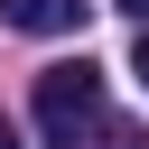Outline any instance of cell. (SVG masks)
<instances>
[{
    "label": "cell",
    "mask_w": 149,
    "mask_h": 149,
    "mask_svg": "<svg viewBox=\"0 0 149 149\" xmlns=\"http://www.w3.org/2000/svg\"><path fill=\"white\" fill-rule=\"evenodd\" d=\"M93 130H102V65H84V56L47 65L37 74V140L47 149H84Z\"/></svg>",
    "instance_id": "1"
},
{
    "label": "cell",
    "mask_w": 149,
    "mask_h": 149,
    "mask_svg": "<svg viewBox=\"0 0 149 149\" xmlns=\"http://www.w3.org/2000/svg\"><path fill=\"white\" fill-rule=\"evenodd\" d=\"M0 19L28 28V37H65V28L84 19V0H0Z\"/></svg>",
    "instance_id": "2"
},
{
    "label": "cell",
    "mask_w": 149,
    "mask_h": 149,
    "mask_svg": "<svg viewBox=\"0 0 149 149\" xmlns=\"http://www.w3.org/2000/svg\"><path fill=\"white\" fill-rule=\"evenodd\" d=\"M130 74H140V84H149V28H140V47H130Z\"/></svg>",
    "instance_id": "3"
},
{
    "label": "cell",
    "mask_w": 149,
    "mask_h": 149,
    "mask_svg": "<svg viewBox=\"0 0 149 149\" xmlns=\"http://www.w3.org/2000/svg\"><path fill=\"white\" fill-rule=\"evenodd\" d=\"M102 149H149V140H140V130H102Z\"/></svg>",
    "instance_id": "4"
},
{
    "label": "cell",
    "mask_w": 149,
    "mask_h": 149,
    "mask_svg": "<svg viewBox=\"0 0 149 149\" xmlns=\"http://www.w3.org/2000/svg\"><path fill=\"white\" fill-rule=\"evenodd\" d=\"M112 9H130V19H140V28H149V0H112Z\"/></svg>",
    "instance_id": "5"
},
{
    "label": "cell",
    "mask_w": 149,
    "mask_h": 149,
    "mask_svg": "<svg viewBox=\"0 0 149 149\" xmlns=\"http://www.w3.org/2000/svg\"><path fill=\"white\" fill-rule=\"evenodd\" d=\"M0 149H19V130H9V121H0Z\"/></svg>",
    "instance_id": "6"
}]
</instances>
